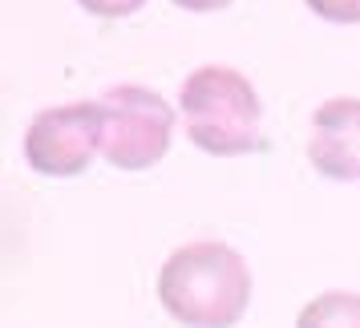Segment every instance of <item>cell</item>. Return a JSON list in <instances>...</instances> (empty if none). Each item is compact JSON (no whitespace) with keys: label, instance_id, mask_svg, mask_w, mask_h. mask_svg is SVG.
<instances>
[{"label":"cell","instance_id":"cell-2","mask_svg":"<svg viewBox=\"0 0 360 328\" xmlns=\"http://www.w3.org/2000/svg\"><path fill=\"white\" fill-rule=\"evenodd\" d=\"M186 134L198 150L214 158H239L263 150V101L239 69L202 65L179 94Z\"/></svg>","mask_w":360,"mask_h":328},{"label":"cell","instance_id":"cell-9","mask_svg":"<svg viewBox=\"0 0 360 328\" xmlns=\"http://www.w3.org/2000/svg\"><path fill=\"white\" fill-rule=\"evenodd\" d=\"M179 8H186V13H219V8H227L231 0H174Z\"/></svg>","mask_w":360,"mask_h":328},{"label":"cell","instance_id":"cell-4","mask_svg":"<svg viewBox=\"0 0 360 328\" xmlns=\"http://www.w3.org/2000/svg\"><path fill=\"white\" fill-rule=\"evenodd\" d=\"M101 101L49 106L25 130V163L45 179H77L101 150Z\"/></svg>","mask_w":360,"mask_h":328},{"label":"cell","instance_id":"cell-3","mask_svg":"<svg viewBox=\"0 0 360 328\" xmlns=\"http://www.w3.org/2000/svg\"><path fill=\"white\" fill-rule=\"evenodd\" d=\"M101 154L117 170H150L166 158L174 138V110L146 85H114L101 98Z\"/></svg>","mask_w":360,"mask_h":328},{"label":"cell","instance_id":"cell-5","mask_svg":"<svg viewBox=\"0 0 360 328\" xmlns=\"http://www.w3.org/2000/svg\"><path fill=\"white\" fill-rule=\"evenodd\" d=\"M308 163L328 182H360V98H328L316 106Z\"/></svg>","mask_w":360,"mask_h":328},{"label":"cell","instance_id":"cell-7","mask_svg":"<svg viewBox=\"0 0 360 328\" xmlns=\"http://www.w3.org/2000/svg\"><path fill=\"white\" fill-rule=\"evenodd\" d=\"M304 4L332 25H360V0H304Z\"/></svg>","mask_w":360,"mask_h":328},{"label":"cell","instance_id":"cell-1","mask_svg":"<svg viewBox=\"0 0 360 328\" xmlns=\"http://www.w3.org/2000/svg\"><path fill=\"white\" fill-rule=\"evenodd\" d=\"M158 304L186 328H231L251 304V267L219 239L174 247L158 267Z\"/></svg>","mask_w":360,"mask_h":328},{"label":"cell","instance_id":"cell-6","mask_svg":"<svg viewBox=\"0 0 360 328\" xmlns=\"http://www.w3.org/2000/svg\"><path fill=\"white\" fill-rule=\"evenodd\" d=\"M295 328H360L356 292H320L295 316Z\"/></svg>","mask_w":360,"mask_h":328},{"label":"cell","instance_id":"cell-8","mask_svg":"<svg viewBox=\"0 0 360 328\" xmlns=\"http://www.w3.org/2000/svg\"><path fill=\"white\" fill-rule=\"evenodd\" d=\"M85 13H94V17L101 20H117V17H130V13H138L146 0H77Z\"/></svg>","mask_w":360,"mask_h":328}]
</instances>
